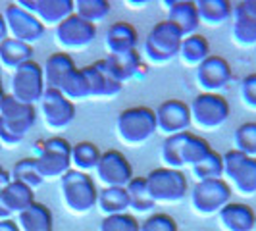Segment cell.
Returning a JSON list of instances; mask_svg holds the SVG:
<instances>
[{
  "instance_id": "6da1fadb",
  "label": "cell",
  "mask_w": 256,
  "mask_h": 231,
  "mask_svg": "<svg viewBox=\"0 0 256 231\" xmlns=\"http://www.w3.org/2000/svg\"><path fill=\"white\" fill-rule=\"evenodd\" d=\"M210 152H212V148L204 137L194 135L191 131H185V133L172 135V137L164 139L162 146H160V160H162L164 168L183 172V168H192Z\"/></svg>"
},
{
  "instance_id": "7a4b0ae2",
  "label": "cell",
  "mask_w": 256,
  "mask_h": 231,
  "mask_svg": "<svg viewBox=\"0 0 256 231\" xmlns=\"http://www.w3.org/2000/svg\"><path fill=\"white\" fill-rule=\"evenodd\" d=\"M183 37L185 35L168 20L154 24L142 42L144 60L152 66H164L174 62L180 56Z\"/></svg>"
},
{
  "instance_id": "3957f363",
  "label": "cell",
  "mask_w": 256,
  "mask_h": 231,
  "mask_svg": "<svg viewBox=\"0 0 256 231\" xmlns=\"http://www.w3.org/2000/svg\"><path fill=\"white\" fill-rule=\"evenodd\" d=\"M37 122V110L31 104H24L14 96H6L0 108V144L16 146L26 139Z\"/></svg>"
},
{
  "instance_id": "277c9868",
  "label": "cell",
  "mask_w": 256,
  "mask_h": 231,
  "mask_svg": "<svg viewBox=\"0 0 256 231\" xmlns=\"http://www.w3.org/2000/svg\"><path fill=\"white\" fill-rule=\"evenodd\" d=\"M156 133V116L148 106L126 108L116 120V137L128 146H141L150 141Z\"/></svg>"
},
{
  "instance_id": "5b68a950",
  "label": "cell",
  "mask_w": 256,
  "mask_h": 231,
  "mask_svg": "<svg viewBox=\"0 0 256 231\" xmlns=\"http://www.w3.org/2000/svg\"><path fill=\"white\" fill-rule=\"evenodd\" d=\"M60 194L66 210L76 216L89 214L92 208H96L98 189L89 174L70 170L60 180Z\"/></svg>"
},
{
  "instance_id": "8992f818",
  "label": "cell",
  "mask_w": 256,
  "mask_h": 231,
  "mask_svg": "<svg viewBox=\"0 0 256 231\" xmlns=\"http://www.w3.org/2000/svg\"><path fill=\"white\" fill-rule=\"evenodd\" d=\"M35 166L42 180H62L72 170V144L64 137H50L37 142Z\"/></svg>"
},
{
  "instance_id": "52a82bcc",
  "label": "cell",
  "mask_w": 256,
  "mask_h": 231,
  "mask_svg": "<svg viewBox=\"0 0 256 231\" xmlns=\"http://www.w3.org/2000/svg\"><path fill=\"white\" fill-rule=\"evenodd\" d=\"M146 187L156 204H174L180 202L189 192V181L181 170L156 168L148 176H144Z\"/></svg>"
},
{
  "instance_id": "ba28073f",
  "label": "cell",
  "mask_w": 256,
  "mask_h": 231,
  "mask_svg": "<svg viewBox=\"0 0 256 231\" xmlns=\"http://www.w3.org/2000/svg\"><path fill=\"white\" fill-rule=\"evenodd\" d=\"M191 110V126L202 131H216L230 120L231 106L226 96L200 92L189 104Z\"/></svg>"
},
{
  "instance_id": "9c48e42d",
  "label": "cell",
  "mask_w": 256,
  "mask_h": 231,
  "mask_svg": "<svg viewBox=\"0 0 256 231\" xmlns=\"http://www.w3.org/2000/svg\"><path fill=\"white\" fill-rule=\"evenodd\" d=\"M224 158V181L231 187V191L241 196L256 194V158L244 156L235 148L222 154Z\"/></svg>"
},
{
  "instance_id": "30bf717a",
  "label": "cell",
  "mask_w": 256,
  "mask_h": 231,
  "mask_svg": "<svg viewBox=\"0 0 256 231\" xmlns=\"http://www.w3.org/2000/svg\"><path fill=\"white\" fill-rule=\"evenodd\" d=\"M231 187L224 180L198 181L189 189L191 208L198 216H218L220 210L231 202Z\"/></svg>"
},
{
  "instance_id": "8fae6325",
  "label": "cell",
  "mask_w": 256,
  "mask_h": 231,
  "mask_svg": "<svg viewBox=\"0 0 256 231\" xmlns=\"http://www.w3.org/2000/svg\"><path fill=\"white\" fill-rule=\"evenodd\" d=\"M46 90L44 76H42V66L37 62H26L16 72H12V83H10V96L24 104L35 106L40 102L42 94Z\"/></svg>"
},
{
  "instance_id": "7c38bea8",
  "label": "cell",
  "mask_w": 256,
  "mask_h": 231,
  "mask_svg": "<svg viewBox=\"0 0 256 231\" xmlns=\"http://www.w3.org/2000/svg\"><path fill=\"white\" fill-rule=\"evenodd\" d=\"M96 38V26L81 20L77 14L66 18L54 31V42L62 48V52H77L90 46Z\"/></svg>"
},
{
  "instance_id": "4fadbf2b",
  "label": "cell",
  "mask_w": 256,
  "mask_h": 231,
  "mask_svg": "<svg viewBox=\"0 0 256 231\" xmlns=\"http://www.w3.org/2000/svg\"><path fill=\"white\" fill-rule=\"evenodd\" d=\"M2 16H4V22H6V27H8V37L22 40V42L31 44V46L44 37V29L46 27L42 26L31 12L24 10L18 2L8 4L4 8Z\"/></svg>"
},
{
  "instance_id": "5bb4252c",
  "label": "cell",
  "mask_w": 256,
  "mask_h": 231,
  "mask_svg": "<svg viewBox=\"0 0 256 231\" xmlns=\"http://www.w3.org/2000/svg\"><path fill=\"white\" fill-rule=\"evenodd\" d=\"M38 104H40V118L44 126L52 131H62L70 128L76 120V104L68 100L60 90L46 89Z\"/></svg>"
},
{
  "instance_id": "9a60e30c",
  "label": "cell",
  "mask_w": 256,
  "mask_h": 231,
  "mask_svg": "<svg viewBox=\"0 0 256 231\" xmlns=\"http://www.w3.org/2000/svg\"><path fill=\"white\" fill-rule=\"evenodd\" d=\"M94 176L102 187H126L133 180V166L126 154L110 148L100 154Z\"/></svg>"
},
{
  "instance_id": "2e32d148",
  "label": "cell",
  "mask_w": 256,
  "mask_h": 231,
  "mask_svg": "<svg viewBox=\"0 0 256 231\" xmlns=\"http://www.w3.org/2000/svg\"><path fill=\"white\" fill-rule=\"evenodd\" d=\"M233 79L231 66L226 58L210 54L198 68H194V81L200 92H212V94H222Z\"/></svg>"
},
{
  "instance_id": "e0dca14e",
  "label": "cell",
  "mask_w": 256,
  "mask_h": 231,
  "mask_svg": "<svg viewBox=\"0 0 256 231\" xmlns=\"http://www.w3.org/2000/svg\"><path fill=\"white\" fill-rule=\"evenodd\" d=\"M156 129L158 133L172 137V135H180L191 129V110L189 104L180 100V98H170L164 100L156 110Z\"/></svg>"
},
{
  "instance_id": "ac0fdd59",
  "label": "cell",
  "mask_w": 256,
  "mask_h": 231,
  "mask_svg": "<svg viewBox=\"0 0 256 231\" xmlns=\"http://www.w3.org/2000/svg\"><path fill=\"white\" fill-rule=\"evenodd\" d=\"M74 2L76 0H22L18 4L33 14L44 27H58L74 14Z\"/></svg>"
},
{
  "instance_id": "d6986e66",
  "label": "cell",
  "mask_w": 256,
  "mask_h": 231,
  "mask_svg": "<svg viewBox=\"0 0 256 231\" xmlns=\"http://www.w3.org/2000/svg\"><path fill=\"white\" fill-rule=\"evenodd\" d=\"M98 64L108 76L116 79L118 83H126L129 79L141 76L142 64H141V54L137 50L128 52V54H120V56H106L104 60H98Z\"/></svg>"
},
{
  "instance_id": "ffe728a7",
  "label": "cell",
  "mask_w": 256,
  "mask_h": 231,
  "mask_svg": "<svg viewBox=\"0 0 256 231\" xmlns=\"http://www.w3.org/2000/svg\"><path fill=\"white\" fill-rule=\"evenodd\" d=\"M104 44L110 56H120L128 52L137 50L139 44V33L137 29L128 22H116L106 29Z\"/></svg>"
},
{
  "instance_id": "44dd1931",
  "label": "cell",
  "mask_w": 256,
  "mask_h": 231,
  "mask_svg": "<svg viewBox=\"0 0 256 231\" xmlns=\"http://www.w3.org/2000/svg\"><path fill=\"white\" fill-rule=\"evenodd\" d=\"M76 70L77 66L76 60L72 58V54H68V52H54V54H50L42 64V76H44L46 89L60 90L64 81Z\"/></svg>"
},
{
  "instance_id": "7402d4cb",
  "label": "cell",
  "mask_w": 256,
  "mask_h": 231,
  "mask_svg": "<svg viewBox=\"0 0 256 231\" xmlns=\"http://www.w3.org/2000/svg\"><path fill=\"white\" fill-rule=\"evenodd\" d=\"M254 222V210L243 202H230L218 214V226L222 231H252Z\"/></svg>"
},
{
  "instance_id": "603a6c76",
  "label": "cell",
  "mask_w": 256,
  "mask_h": 231,
  "mask_svg": "<svg viewBox=\"0 0 256 231\" xmlns=\"http://www.w3.org/2000/svg\"><path fill=\"white\" fill-rule=\"evenodd\" d=\"M166 20L178 27L185 37L196 33V29L200 26V20H198L194 2H191V0H170V2H166Z\"/></svg>"
},
{
  "instance_id": "cb8c5ba5",
  "label": "cell",
  "mask_w": 256,
  "mask_h": 231,
  "mask_svg": "<svg viewBox=\"0 0 256 231\" xmlns=\"http://www.w3.org/2000/svg\"><path fill=\"white\" fill-rule=\"evenodd\" d=\"M83 74H85L87 81H89L90 98H114L124 89V85L108 76L102 68H100L98 62L85 66L83 68Z\"/></svg>"
},
{
  "instance_id": "d4e9b609",
  "label": "cell",
  "mask_w": 256,
  "mask_h": 231,
  "mask_svg": "<svg viewBox=\"0 0 256 231\" xmlns=\"http://www.w3.org/2000/svg\"><path fill=\"white\" fill-rule=\"evenodd\" d=\"M0 200L4 208L10 212V216H20L26 212L29 206L35 202V191L20 181H10L2 191H0Z\"/></svg>"
},
{
  "instance_id": "484cf974",
  "label": "cell",
  "mask_w": 256,
  "mask_h": 231,
  "mask_svg": "<svg viewBox=\"0 0 256 231\" xmlns=\"http://www.w3.org/2000/svg\"><path fill=\"white\" fill-rule=\"evenodd\" d=\"M200 26L206 27H222L231 22L233 4L230 0H196L194 2Z\"/></svg>"
},
{
  "instance_id": "4316f807",
  "label": "cell",
  "mask_w": 256,
  "mask_h": 231,
  "mask_svg": "<svg viewBox=\"0 0 256 231\" xmlns=\"http://www.w3.org/2000/svg\"><path fill=\"white\" fill-rule=\"evenodd\" d=\"M31 60H33V46L31 44H26V42L16 40L12 37L0 42V68L16 72L22 64L31 62Z\"/></svg>"
},
{
  "instance_id": "83f0119b",
  "label": "cell",
  "mask_w": 256,
  "mask_h": 231,
  "mask_svg": "<svg viewBox=\"0 0 256 231\" xmlns=\"http://www.w3.org/2000/svg\"><path fill=\"white\" fill-rule=\"evenodd\" d=\"M96 208L102 214V218L128 212L129 198L128 192H126V187H102V189H98Z\"/></svg>"
},
{
  "instance_id": "f1b7e54d",
  "label": "cell",
  "mask_w": 256,
  "mask_h": 231,
  "mask_svg": "<svg viewBox=\"0 0 256 231\" xmlns=\"http://www.w3.org/2000/svg\"><path fill=\"white\" fill-rule=\"evenodd\" d=\"M180 58L183 64L191 66V68H198L206 58H210V42H208V38L198 35V33L183 37Z\"/></svg>"
},
{
  "instance_id": "f546056e",
  "label": "cell",
  "mask_w": 256,
  "mask_h": 231,
  "mask_svg": "<svg viewBox=\"0 0 256 231\" xmlns=\"http://www.w3.org/2000/svg\"><path fill=\"white\" fill-rule=\"evenodd\" d=\"M18 226L22 231H52V212L42 202H33L26 212L18 216Z\"/></svg>"
},
{
  "instance_id": "4dcf8cb0",
  "label": "cell",
  "mask_w": 256,
  "mask_h": 231,
  "mask_svg": "<svg viewBox=\"0 0 256 231\" xmlns=\"http://www.w3.org/2000/svg\"><path fill=\"white\" fill-rule=\"evenodd\" d=\"M231 38L241 48L256 46V18L233 10V16H231Z\"/></svg>"
},
{
  "instance_id": "1f68e13d",
  "label": "cell",
  "mask_w": 256,
  "mask_h": 231,
  "mask_svg": "<svg viewBox=\"0 0 256 231\" xmlns=\"http://www.w3.org/2000/svg\"><path fill=\"white\" fill-rule=\"evenodd\" d=\"M100 154L102 152L98 150V146L90 141H79L72 144V170L81 174H94Z\"/></svg>"
},
{
  "instance_id": "d6a6232c",
  "label": "cell",
  "mask_w": 256,
  "mask_h": 231,
  "mask_svg": "<svg viewBox=\"0 0 256 231\" xmlns=\"http://www.w3.org/2000/svg\"><path fill=\"white\" fill-rule=\"evenodd\" d=\"M126 192H128L129 198V210H133L135 214H148V212L154 210L156 202H154L150 192H148L144 178H133L126 185Z\"/></svg>"
},
{
  "instance_id": "836d02e7",
  "label": "cell",
  "mask_w": 256,
  "mask_h": 231,
  "mask_svg": "<svg viewBox=\"0 0 256 231\" xmlns=\"http://www.w3.org/2000/svg\"><path fill=\"white\" fill-rule=\"evenodd\" d=\"M191 174L194 183L210 180H224V158H222V154L212 150L198 164H194L191 168Z\"/></svg>"
},
{
  "instance_id": "e575fe53",
  "label": "cell",
  "mask_w": 256,
  "mask_h": 231,
  "mask_svg": "<svg viewBox=\"0 0 256 231\" xmlns=\"http://www.w3.org/2000/svg\"><path fill=\"white\" fill-rule=\"evenodd\" d=\"M110 2L108 0H76L74 2V14H77L81 20L96 26L110 14Z\"/></svg>"
},
{
  "instance_id": "d590c367",
  "label": "cell",
  "mask_w": 256,
  "mask_h": 231,
  "mask_svg": "<svg viewBox=\"0 0 256 231\" xmlns=\"http://www.w3.org/2000/svg\"><path fill=\"white\" fill-rule=\"evenodd\" d=\"M60 92L64 94L68 100L76 102V100H87L90 98V89H89V81L83 74V68H77L72 76L68 77L62 85Z\"/></svg>"
},
{
  "instance_id": "8d00e7d4",
  "label": "cell",
  "mask_w": 256,
  "mask_h": 231,
  "mask_svg": "<svg viewBox=\"0 0 256 231\" xmlns=\"http://www.w3.org/2000/svg\"><path fill=\"white\" fill-rule=\"evenodd\" d=\"M233 144L237 152L256 158V122H244L233 131Z\"/></svg>"
},
{
  "instance_id": "74e56055",
  "label": "cell",
  "mask_w": 256,
  "mask_h": 231,
  "mask_svg": "<svg viewBox=\"0 0 256 231\" xmlns=\"http://www.w3.org/2000/svg\"><path fill=\"white\" fill-rule=\"evenodd\" d=\"M10 178H12V181H20L27 187H31L33 191L44 183V180L38 176L37 166H35V158H24V160L16 162L12 172H10Z\"/></svg>"
},
{
  "instance_id": "f35d334b",
  "label": "cell",
  "mask_w": 256,
  "mask_h": 231,
  "mask_svg": "<svg viewBox=\"0 0 256 231\" xmlns=\"http://www.w3.org/2000/svg\"><path fill=\"white\" fill-rule=\"evenodd\" d=\"M139 226H141V222L133 214L124 212V214L102 218L100 226H98V231H139Z\"/></svg>"
},
{
  "instance_id": "ab89813d",
  "label": "cell",
  "mask_w": 256,
  "mask_h": 231,
  "mask_svg": "<svg viewBox=\"0 0 256 231\" xmlns=\"http://www.w3.org/2000/svg\"><path fill=\"white\" fill-rule=\"evenodd\" d=\"M139 231H180V226L170 214L156 212V214H150L146 220H142Z\"/></svg>"
},
{
  "instance_id": "60d3db41",
  "label": "cell",
  "mask_w": 256,
  "mask_h": 231,
  "mask_svg": "<svg viewBox=\"0 0 256 231\" xmlns=\"http://www.w3.org/2000/svg\"><path fill=\"white\" fill-rule=\"evenodd\" d=\"M239 98L244 108L256 112V74H248L239 83Z\"/></svg>"
},
{
  "instance_id": "b9f144b4",
  "label": "cell",
  "mask_w": 256,
  "mask_h": 231,
  "mask_svg": "<svg viewBox=\"0 0 256 231\" xmlns=\"http://www.w3.org/2000/svg\"><path fill=\"white\" fill-rule=\"evenodd\" d=\"M233 10L256 18V0H241V2H235V4H233Z\"/></svg>"
},
{
  "instance_id": "7bdbcfd3",
  "label": "cell",
  "mask_w": 256,
  "mask_h": 231,
  "mask_svg": "<svg viewBox=\"0 0 256 231\" xmlns=\"http://www.w3.org/2000/svg\"><path fill=\"white\" fill-rule=\"evenodd\" d=\"M0 231H22V230H20L18 222H14V220L10 218V220H2V222H0Z\"/></svg>"
},
{
  "instance_id": "ee69618b",
  "label": "cell",
  "mask_w": 256,
  "mask_h": 231,
  "mask_svg": "<svg viewBox=\"0 0 256 231\" xmlns=\"http://www.w3.org/2000/svg\"><path fill=\"white\" fill-rule=\"evenodd\" d=\"M10 181H12L10 174H8V172H6L4 168L0 166V191H2V189H4V187H6L8 183H10Z\"/></svg>"
},
{
  "instance_id": "f6af8a7d",
  "label": "cell",
  "mask_w": 256,
  "mask_h": 231,
  "mask_svg": "<svg viewBox=\"0 0 256 231\" xmlns=\"http://www.w3.org/2000/svg\"><path fill=\"white\" fill-rule=\"evenodd\" d=\"M8 38V27H6V22H4V16L0 14V42Z\"/></svg>"
},
{
  "instance_id": "bcb514c9",
  "label": "cell",
  "mask_w": 256,
  "mask_h": 231,
  "mask_svg": "<svg viewBox=\"0 0 256 231\" xmlns=\"http://www.w3.org/2000/svg\"><path fill=\"white\" fill-rule=\"evenodd\" d=\"M10 218H12V216H10V212L4 208L2 200H0V222H2V220H10Z\"/></svg>"
},
{
  "instance_id": "7dc6e473",
  "label": "cell",
  "mask_w": 256,
  "mask_h": 231,
  "mask_svg": "<svg viewBox=\"0 0 256 231\" xmlns=\"http://www.w3.org/2000/svg\"><path fill=\"white\" fill-rule=\"evenodd\" d=\"M6 92H4V87H2V83H0V108H2V104H4V100H6Z\"/></svg>"
},
{
  "instance_id": "c3c4849f",
  "label": "cell",
  "mask_w": 256,
  "mask_h": 231,
  "mask_svg": "<svg viewBox=\"0 0 256 231\" xmlns=\"http://www.w3.org/2000/svg\"><path fill=\"white\" fill-rule=\"evenodd\" d=\"M252 231H256V222H254V230H252Z\"/></svg>"
},
{
  "instance_id": "681fc988",
  "label": "cell",
  "mask_w": 256,
  "mask_h": 231,
  "mask_svg": "<svg viewBox=\"0 0 256 231\" xmlns=\"http://www.w3.org/2000/svg\"><path fill=\"white\" fill-rule=\"evenodd\" d=\"M0 146H2V144H0Z\"/></svg>"
}]
</instances>
